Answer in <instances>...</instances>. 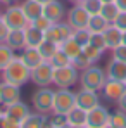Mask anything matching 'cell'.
I'll return each mask as SVG.
<instances>
[{
  "label": "cell",
  "instance_id": "1",
  "mask_svg": "<svg viewBox=\"0 0 126 128\" xmlns=\"http://www.w3.org/2000/svg\"><path fill=\"white\" fill-rule=\"evenodd\" d=\"M0 74H2V82H9V83L22 86L29 82L31 69L21 61V57H14L10 62L0 71Z\"/></svg>",
  "mask_w": 126,
  "mask_h": 128
},
{
  "label": "cell",
  "instance_id": "2",
  "mask_svg": "<svg viewBox=\"0 0 126 128\" xmlns=\"http://www.w3.org/2000/svg\"><path fill=\"white\" fill-rule=\"evenodd\" d=\"M107 82V74H105V69L92 64L88 66L86 69L80 71V85L81 88H86V90H102L104 83Z\"/></svg>",
  "mask_w": 126,
  "mask_h": 128
},
{
  "label": "cell",
  "instance_id": "3",
  "mask_svg": "<svg viewBox=\"0 0 126 128\" xmlns=\"http://www.w3.org/2000/svg\"><path fill=\"white\" fill-rule=\"evenodd\" d=\"M80 82V69L74 64L54 68V85L57 88H71Z\"/></svg>",
  "mask_w": 126,
  "mask_h": 128
},
{
  "label": "cell",
  "instance_id": "4",
  "mask_svg": "<svg viewBox=\"0 0 126 128\" xmlns=\"http://www.w3.org/2000/svg\"><path fill=\"white\" fill-rule=\"evenodd\" d=\"M29 106L22 100H17L14 104L3 106V114L7 118V128H21L22 121L26 120V116L29 114Z\"/></svg>",
  "mask_w": 126,
  "mask_h": 128
},
{
  "label": "cell",
  "instance_id": "5",
  "mask_svg": "<svg viewBox=\"0 0 126 128\" xmlns=\"http://www.w3.org/2000/svg\"><path fill=\"white\" fill-rule=\"evenodd\" d=\"M54 92L50 86H38L35 94L31 95V104L33 109L42 112V114H52L54 111Z\"/></svg>",
  "mask_w": 126,
  "mask_h": 128
},
{
  "label": "cell",
  "instance_id": "6",
  "mask_svg": "<svg viewBox=\"0 0 126 128\" xmlns=\"http://www.w3.org/2000/svg\"><path fill=\"white\" fill-rule=\"evenodd\" d=\"M2 19L9 26V30H24L29 24V19L24 16L21 5H16V4L7 5V9L2 12Z\"/></svg>",
  "mask_w": 126,
  "mask_h": 128
},
{
  "label": "cell",
  "instance_id": "7",
  "mask_svg": "<svg viewBox=\"0 0 126 128\" xmlns=\"http://www.w3.org/2000/svg\"><path fill=\"white\" fill-rule=\"evenodd\" d=\"M76 106V92H71L69 88H57L54 92V111L59 114H67Z\"/></svg>",
  "mask_w": 126,
  "mask_h": 128
},
{
  "label": "cell",
  "instance_id": "8",
  "mask_svg": "<svg viewBox=\"0 0 126 128\" xmlns=\"http://www.w3.org/2000/svg\"><path fill=\"white\" fill-rule=\"evenodd\" d=\"M29 82L35 83L36 86H50L54 82V66L50 61H43L36 68L31 69Z\"/></svg>",
  "mask_w": 126,
  "mask_h": 128
},
{
  "label": "cell",
  "instance_id": "9",
  "mask_svg": "<svg viewBox=\"0 0 126 128\" xmlns=\"http://www.w3.org/2000/svg\"><path fill=\"white\" fill-rule=\"evenodd\" d=\"M73 31L74 30L69 26L67 21H59V22H54L45 31V38L50 40V42H54V43H57V45H61L62 42H66L67 38L73 36Z\"/></svg>",
  "mask_w": 126,
  "mask_h": 128
},
{
  "label": "cell",
  "instance_id": "10",
  "mask_svg": "<svg viewBox=\"0 0 126 128\" xmlns=\"http://www.w3.org/2000/svg\"><path fill=\"white\" fill-rule=\"evenodd\" d=\"M109 118H111V112L105 106H97L93 109L88 111V116H86V126L88 128H107L109 126Z\"/></svg>",
  "mask_w": 126,
  "mask_h": 128
},
{
  "label": "cell",
  "instance_id": "11",
  "mask_svg": "<svg viewBox=\"0 0 126 128\" xmlns=\"http://www.w3.org/2000/svg\"><path fill=\"white\" fill-rule=\"evenodd\" d=\"M66 21L69 22V26L73 30H80V28H86L88 21H90V14L85 10L81 4H74V7H71L66 12Z\"/></svg>",
  "mask_w": 126,
  "mask_h": 128
},
{
  "label": "cell",
  "instance_id": "12",
  "mask_svg": "<svg viewBox=\"0 0 126 128\" xmlns=\"http://www.w3.org/2000/svg\"><path fill=\"white\" fill-rule=\"evenodd\" d=\"M21 100V86L9 83V82H0V102L2 106H9Z\"/></svg>",
  "mask_w": 126,
  "mask_h": 128
},
{
  "label": "cell",
  "instance_id": "13",
  "mask_svg": "<svg viewBox=\"0 0 126 128\" xmlns=\"http://www.w3.org/2000/svg\"><path fill=\"white\" fill-rule=\"evenodd\" d=\"M126 92V83L125 82H119V80H111L107 78V82L102 86V94L107 100L111 102H118L121 99V95Z\"/></svg>",
  "mask_w": 126,
  "mask_h": 128
},
{
  "label": "cell",
  "instance_id": "14",
  "mask_svg": "<svg viewBox=\"0 0 126 128\" xmlns=\"http://www.w3.org/2000/svg\"><path fill=\"white\" fill-rule=\"evenodd\" d=\"M100 104V99H99V92L95 90H86L81 88L80 92H76V106L85 109V111H90L93 107Z\"/></svg>",
  "mask_w": 126,
  "mask_h": 128
},
{
  "label": "cell",
  "instance_id": "15",
  "mask_svg": "<svg viewBox=\"0 0 126 128\" xmlns=\"http://www.w3.org/2000/svg\"><path fill=\"white\" fill-rule=\"evenodd\" d=\"M43 16H47L52 22H59L66 18V7L59 0H50L43 5Z\"/></svg>",
  "mask_w": 126,
  "mask_h": 128
},
{
  "label": "cell",
  "instance_id": "16",
  "mask_svg": "<svg viewBox=\"0 0 126 128\" xmlns=\"http://www.w3.org/2000/svg\"><path fill=\"white\" fill-rule=\"evenodd\" d=\"M105 74L111 80H119V82L126 83V62L112 57L107 64V68H105Z\"/></svg>",
  "mask_w": 126,
  "mask_h": 128
},
{
  "label": "cell",
  "instance_id": "17",
  "mask_svg": "<svg viewBox=\"0 0 126 128\" xmlns=\"http://www.w3.org/2000/svg\"><path fill=\"white\" fill-rule=\"evenodd\" d=\"M19 57H21V61L26 64L29 69L36 68L38 64H42L43 61H45V59L42 57V54L38 52V48H36V47H24Z\"/></svg>",
  "mask_w": 126,
  "mask_h": 128
},
{
  "label": "cell",
  "instance_id": "18",
  "mask_svg": "<svg viewBox=\"0 0 126 128\" xmlns=\"http://www.w3.org/2000/svg\"><path fill=\"white\" fill-rule=\"evenodd\" d=\"M86 116H88V111L74 106L67 112V123L71 128H86Z\"/></svg>",
  "mask_w": 126,
  "mask_h": 128
},
{
  "label": "cell",
  "instance_id": "19",
  "mask_svg": "<svg viewBox=\"0 0 126 128\" xmlns=\"http://www.w3.org/2000/svg\"><path fill=\"white\" fill-rule=\"evenodd\" d=\"M24 38H26V47H36L45 40V33L42 30L35 28L33 24H28L24 28Z\"/></svg>",
  "mask_w": 126,
  "mask_h": 128
},
{
  "label": "cell",
  "instance_id": "20",
  "mask_svg": "<svg viewBox=\"0 0 126 128\" xmlns=\"http://www.w3.org/2000/svg\"><path fill=\"white\" fill-rule=\"evenodd\" d=\"M21 9L24 12V16L29 19V22L43 14V4H40L38 0H24L21 4Z\"/></svg>",
  "mask_w": 126,
  "mask_h": 128
},
{
  "label": "cell",
  "instance_id": "21",
  "mask_svg": "<svg viewBox=\"0 0 126 128\" xmlns=\"http://www.w3.org/2000/svg\"><path fill=\"white\" fill-rule=\"evenodd\" d=\"M5 43L12 50H22L26 47V38H24V30H9Z\"/></svg>",
  "mask_w": 126,
  "mask_h": 128
},
{
  "label": "cell",
  "instance_id": "22",
  "mask_svg": "<svg viewBox=\"0 0 126 128\" xmlns=\"http://www.w3.org/2000/svg\"><path fill=\"white\" fill-rule=\"evenodd\" d=\"M47 125H48V114H42V112L35 111V112H29L26 116L21 128H42Z\"/></svg>",
  "mask_w": 126,
  "mask_h": 128
},
{
  "label": "cell",
  "instance_id": "23",
  "mask_svg": "<svg viewBox=\"0 0 126 128\" xmlns=\"http://www.w3.org/2000/svg\"><path fill=\"white\" fill-rule=\"evenodd\" d=\"M102 33H104L105 45H107L109 50H112L114 47H118V45L121 43V35H123V31H121L119 28H116L114 24H109Z\"/></svg>",
  "mask_w": 126,
  "mask_h": 128
},
{
  "label": "cell",
  "instance_id": "24",
  "mask_svg": "<svg viewBox=\"0 0 126 128\" xmlns=\"http://www.w3.org/2000/svg\"><path fill=\"white\" fill-rule=\"evenodd\" d=\"M59 47H61L64 52H66V56H67V57H69L71 61H73L74 57H78V56H80V54L83 52V47H81L80 43L76 42V40H74L73 36H71V38H67L66 42H62L61 45H59Z\"/></svg>",
  "mask_w": 126,
  "mask_h": 128
},
{
  "label": "cell",
  "instance_id": "25",
  "mask_svg": "<svg viewBox=\"0 0 126 128\" xmlns=\"http://www.w3.org/2000/svg\"><path fill=\"white\" fill-rule=\"evenodd\" d=\"M109 24H111V22H109L104 16L99 12V14L90 16V21H88V26H86V28H88L90 31H99V33H102Z\"/></svg>",
  "mask_w": 126,
  "mask_h": 128
},
{
  "label": "cell",
  "instance_id": "26",
  "mask_svg": "<svg viewBox=\"0 0 126 128\" xmlns=\"http://www.w3.org/2000/svg\"><path fill=\"white\" fill-rule=\"evenodd\" d=\"M57 48H59V45H57V43L50 42V40H47V38L38 45V52L42 54V57L45 59V61H50V59H52V56L57 52Z\"/></svg>",
  "mask_w": 126,
  "mask_h": 128
},
{
  "label": "cell",
  "instance_id": "27",
  "mask_svg": "<svg viewBox=\"0 0 126 128\" xmlns=\"http://www.w3.org/2000/svg\"><path fill=\"white\" fill-rule=\"evenodd\" d=\"M107 128H126V111L118 109V111L111 112L109 126Z\"/></svg>",
  "mask_w": 126,
  "mask_h": 128
},
{
  "label": "cell",
  "instance_id": "28",
  "mask_svg": "<svg viewBox=\"0 0 126 128\" xmlns=\"http://www.w3.org/2000/svg\"><path fill=\"white\" fill-rule=\"evenodd\" d=\"M119 10H121V9L116 5V2H107V4H104V5H102V9H100V14H102L105 19H107V21L112 24V22H114V19L118 18Z\"/></svg>",
  "mask_w": 126,
  "mask_h": 128
},
{
  "label": "cell",
  "instance_id": "29",
  "mask_svg": "<svg viewBox=\"0 0 126 128\" xmlns=\"http://www.w3.org/2000/svg\"><path fill=\"white\" fill-rule=\"evenodd\" d=\"M14 57H16V56H14V50H12L5 42H0V71L10 62Z\"/></svg>",
  "mask_w": 126,
  "mask_h": 128
},
{
  "label": "cell",
  "instance_id": "30",
  "mask_svg": "<svg viewBox=\"0 0 126 128\" xmlns=\"http://www.w3.org/2000/svg\"><path fill=\"white\" fill-rule=\"evenodd\" d=\"M83 54L92 61V64H95L97 61H100V57L104 56V50H100V48H97V47H93L92 43H86L83 47Z\"/></svg>",
  "mask_w": 126,
  "mask_h": 128
},
{
  "label": "cell",
  "instance_id": "31",
  "mask_svg": "<svg viewBox=\"0 0 126 128\" xmlns=\"http://www.w3.org/2000/svg\"><path fill=\"white\" fill-rule=\"evenodd\" d=\"M50 62H52V66L54 68H61V66H67V64H73V61L66 56V52H64L62 48L59 47L57 48V52L52 56V59H50Z\"/></svg>",
  "mask_w": 126,
  "mask_h": 128
},
{
  "label": "cell",
  "instance_id": "32",
  "mask_svg": "<svg viewBox=\"0 0 126 128\" xmlns=\"http://www.w3.org/2000/svg\"><path fill=\"white\" fill-rule=\"evenodd\" d=\"M48 126H54V128H66V126H69V123H67V114L52 112V118H48Z\"/></svg>",
  "mask_w": 126,
  "mask_h": 128
},
{
  "label": "cell",
  "instance_id": "33",
  "mask_svg": "<svg viewBox=\"0 0 126 128\" xmlns=\"http://www.w3.org/2000/svg\"><path fill=\"white\" fill-rule=\"evenodd\" d=\"M80 4L85 7V10H86L90 16L99 14V12H100V9H102V5H104V2H102V0H83V2H80Z\"/></svg>",
  "mask_w": 126,
  "mask_h": 128
},
{
  "label": "cell",
  "instance_id": "34",
  "mask_svg": "<svg viewBox=\"0 0 126 128\" xmlns=\"http://www.w3.org/2000/svg\"><path fill=\"white\" fill-rule=\"evenodd\" d=\"M90 33H92V31H90L88 28H80V30H74V31H73V38L80 43L81 47H85L86 43L90 42Z\"/></svg>",
  "mask_w": 126,
  "mask_h": 128
},
{
  "label": "cell",
  "instance_id": "35",
  "mask_svg": "<svg viewBox=\"0 0 126 128\" xmlns=\"http://www.w3.org/2000/svg\"><path fill=\"white\" fill-rule=\"evenodd\" d=\"M93 47L100 48V50H107V45H105V38H104V33H99V31H92L90 33V42Z\"/></svg>",
  "mask_w": 126,
  "mask_h": 128
},
{
  "label": "cell",
  "instance_id": "36",
  "mask_svg": "<svg viewBox=\"0 0 126 128\" xmlns=\"http://www.w3.org/2000/svg\"><path fill=\"white\" fill-rule=\"evenodd\" d=\"M29 24H33L35 28H38V30H42L43 33H45V31H47V30H48V28H50V26H52L54 22L50 21V19H48L47 16H43V14H42L40 18H36V19H33V21L29 22Z\"/></svg>",
  "mask_w": 126,
  "mask_h": 128
},
{
  "label": "cell",
  "instance_id": "37",
  "mask_svg": "<svg viewBox=\"0 0 126 128\" xmlns=\"http://www.w3.org/2000/svg\"><path fill=\"white\" fill-rule=\"evenodd\" d=\"M73 64H74V66H76L80 71H83V69H86L88 66H92V61H90V59L85 56L83 52H81L78 57H74V59H73Z\"/></svg>",
  "mask_w": 126,
  "mask_h": 128
},
{
  "label": "cell",
  "instance_id": "38",
  "mask_svg": "<svg viewBox=\"0 0 126 128\" xmlns=\"http://www.w3.org/2000/svg\"><path fill=\"white\" fill-rule=\"evenodd\" d=\"M112 57L126 62V45H125V43H119L118 47L112 48Z\"/></svg>",
  "mask_w": 126,
  "mask_h": 128
},
{
  "label": "cell",
  "instance_id": "39",
  "mask_svg": "<svg viewBox=\"0 0 126 128\" xmlns=\"http://www.w3.org/2000/svg\"><path fill=\"white\" fill-rule=\"evenodd\" d=\"M112 24H114L116 28H119L121 31H126V10H119L118 18L114 19Z\"/></svg>",
  "mask_w": 126,
  "mask_h": 128
},
{
  "label": "cell",
  "instance_id": "40",
  "mask_svg": "<svg viewBox=\"0 0 126 128\" xmlns=\"http://www.w3.org/2000/svg\"><path fill=\"white\" fill-rule=\"evenodd\" d=\"M7 33H9V26L3 22L2 16H0V42H5V38H7Z\"/></svg>",
  "mask_w": 126,
  "mask_h": 128
},
{
  "label": "cell",
  "instance_id": "41",
  "mask_svg": "<svg viewBox=\"0 0 126 128\" xmlns=\"http://www.w3.org/2000/svg\"><path fill=\"white\" fill-rule=\"evenodd\" d=\"M116 104H118V107H119V109L126 111V92L123 94V95H121V99H119V100H118Z\"/></svg>",
  "mask_w": 126,
  "mask_h": 128
},
{
  "label": "cell",
  "instance_id": "42",
  "mask_svg": "<svg viewBox=\"0 0 126 128\" xmlns=\"http://www.w3.org/2000/svg\"><path fill=\"white\" fill-rule=\"evenodd\" d=\"M0 128H7V118H5L3 112L0 114Z\"/></svg>",
  "mask_w": 126,
  "mask_h": 128
},
{
  "label": "cell",
  "instance_id": "43",
  "mask_svg": "<svg viewBox=\"0 0 126 128\" xmlns=\"http://www.w3.org/2000/svg\"><path fill=\"white\" fill-rule=\"evenodd\" d=\"M116 2V5L121 9V10H126V0H114Z\"/></svg>",
  "mask_w": 126,
  "mask_h": 128
},
{
  "label": "cell",
  "instance_id": "44",
  "mask_svg": "<svg viewBox=\"0 0 126 128\" xmlns=\"http://www.w3.org/2000/svg\"><path fill=\"white\" fill-rule=\"evenodd\" d=\"M17 0H2V4L3 5H12V4H16Z\"/></svg>",
  "mask_w": 126,
  "mask_h": 128
},
{
  "label": "cell",
  "instance_id": "45",
  "mask_svg": "<svg viewBox=\"0 0 126 128\" xmlns=\"http://www.w3.org/2000/svg\"><path fill=\"white\" fill-rule=\"evenodd\" d=\"M121 43L126 45V31H123V35H121Z\"/></svg>",
  "mask_w": 126,
  "mask_h": 128
},
{
  "label": "cell",
  "instance_id": "46",
  "mask_svg": "<svg viewBox=\"0 0 126 128\" xmlns=\"http://www.w3.org/2000/svg\"><path fill=\"white\" fill-rule=\"evenodd\" d=\"M38 2H40V4H43V5H45V4H48V2H50V0H38Z\"/></svg>",
  "mask_w": 126,
  "mask_h": 128
},
{
  "label": "cell",
  "instance_id": "47",
  "mask_svg": "<svg viewBox=\"0 0 126 128\" xmlns=\"http://www.w3.org/2000/svg\"><path fill=\"white\" fill-rule=\"evenodd\" d=\"M73 4H80V2H83V0H71Z\"/></svg>",
  "mask_w": 126,
  "mask_h": 128
},
{
  "label": "cell",
  "instance_id": "48",
  "mask_svg": "<svg viewBox=\"0 0 126 128\" xmlns=\"http://www.w3.org/2000/svg\"><path fill=\"white\" fill-rule=\"evenodd\" d=\"M3 112V106H2V102H0V114Z\"/></svg>",
  "mask_w": 126,
  "mask_h": 128
},
{
  "label": "cell",
  "instance_id": "49",
  "mask_svg": "<svg viewBox=\"0 0 126 128\" xmlns=\"http://www.w3.org/2000/svg\"><path fill=\"white\" fill-rule=\"evenodd\" d=\"M102 2H104V4H107V2H114V0H102Z\"/></svg>",
  "mask_w": 126,
  "mask_h": 128
},
{
  "label": "cell",
  "instance_id": "50",
  "mask_svg": "<svg viewBox=\"0 0 126 128\" xmlns=\"http://www.w3.org/2000/svg\"><path fill=\"white\" fill-rule=\"evenodd\" d=\"M0 4H2V0H0Z\"/></svg>",
  "mask_w": 126,
  "mask_h": 128
},
{
  "label": "cell",
  "instance_id": "51",
  "mask_svg": "<svg viewBox=\"0 0 126 128\" xmlns=\"http://www.w3.org/2000/svg\"><path fill=\"white\" fill-rule=\"evenodd\" d=\"M0 16H2V12H0Z\"/></svg>",
  "mask_w": 126,
  "mask_h": 128
}]
</instances>
